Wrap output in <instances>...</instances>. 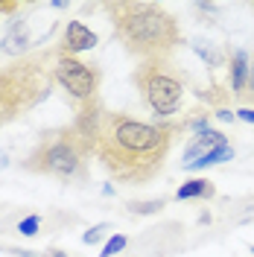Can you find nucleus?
I'll return each instance as SVG.
<instances>
[{"label":"nucleus","mask_w":254,"mask_h":257,"mask_svg":"<svg viewBox=\"0 0 254 257\" xmlns=\"http://www.w3.org/2000/svg\"><path fill=\"white\" fill-rule=\"evenodd\" d=\"M184 132L181 120H138L123 111H102L94 158L117 184H149L161 176L173 141Z\"/></svg>","instance_id":"1"},{"label":"nucleus","mask_w":254,"mask_h":257,"mask_svg":"<svg viewBox=\"0 0 254 257\" xmlns=\"http://www.w3.org/2000/svg\"><path fill=\"white\" fill-rule=\"evenodd\" d=\"M102 102H88L76 108L73 123L41 132L32 152L21 161V170L32 176H47L62 184H82L88 178V164L96 149V132L102 120Z\"/></svg>","instance_id":"2"},{"label":"nucleus","mask_w":254,"mask_h":257,"mask_svg":"<svg viewBox=\"0 0 254 257\" xmlns=\"http://www.w3.org/2000/svg\"><path fill=\"white\" fill-rule=\"evenodd\" d=\"M102 12L111 21L114 38L138 62L173 59V53L184 44L178 18L173 12H167L161 3L111 0V3H102Z\"/></svg>","instance_id":"3"},{"label":"nucleus","mask_w":254,"mask_h":257,"mask_svg":"<svg viewBox=\"0 0 254 257\" xmlns=\"http://www.w3.org/2000/svg\"><path fill=\"white\" fill-rule=\"evenodd\" d=\"M56 47H44L21 59H9L0 67V128L32 114L50 96L56 85Z\"/></svg>","instance_id":"4"},{"label":"nucleus","mask_w":254,"mask_h":257,"mask_svg":"<svg viewBox=\"0 0 254 257\" xmlns=\"http://www.w3.org/2000/svg\"><path fill=\"white\" fill-rule=\"evenodd\" d=\"M132 85L141 91V99L158 120H173L184 105L187 79L173 64V59L138 62L132 70Z\"/></svg>","instance_id":"5"},{"label":"nucleus","mask_w":254,"mask_h":257,"mask_svg":"<svg viewBox=\"0 0 254 257\" xmlns=\"http://www.w3.org/2000/svg\"><path fill=\"white\" fill-rule=\"evenodd\" d=\"M53 76H56V85H59L64 94H67V99L73 102V108H82V105L99 99L102 70H99L96 64L82 62L76 56H56Z\"/></svg>","instance_id":"6"},{"label":"nucleus","mask_w":254,"mask_h":257,"mask_svg":"<svg viewBox=\"0 0 254 257\" xmlns=\"http://www.w3.org/2000/svg\"><path fill=\"white\" fill-rule=\"evenodd\" d=\"M237 149L228 141V135L219 128H205V132H196L190 138V144L184 146L181 152V170L187 173H202L207 167H219L225 161H234Z\"/></svg>","instance_id":"7"},{"label":"nucleus","mask_w":254,"mask_h":257,"mask_svg":"<svg viewBox=\"0 0 254 257\" xmlns=\"http://www.w3.org/2000/svg\"><path fill=\"white\" fill-rule=\"evenodd\" d=\"M99 44V35H96L88 24H82V21H67L64 24L62 35H59V56H76L79 59V53H88V50H94Z\"/></svg>","instance_id":"8"},{"label":"nucleus","mask_w":254,"mask_h":257,"mask_svg":"<svg viewBox=\"0 0 254 257\" xmlns=\"http://www.w3.org/2000/svg\"><path fill=\"white\" fill-rule=\"evenodd\" d=\"M248 70H251V59L245 50H234L228 56V82H231V96L242 102V94L248 88Z\"/></svg>","instance_id":"9"},{"label":"nucleus","mask_w":254,"mask_h":257,"mask_svg":"<svg viewBox=\"0 0 254 257\" xmlns=\"http://www.w3.org/2000/svg\"><path fill=\"white\" fill-rule=\"evenodd\" d=\"M50 228H53L50 213H24L12 225V231L21 234V237H41V234H50Z\"/></svg>","instance_id":"10"},{"label":"nucleus","mask_w":254,"mask_h":257,"mask_svg":"<svg viewBox=\"0 0 254 257\" xmlns=\"http://www.w3.org/2000/svg\"><path fill=\"white\" fill-rule=\"evenodd\" d=\"M216 196V184L210 181V178H190V181H184L178 190H175V199L178 202H193V199H213Z\"/></svg>","instance_id":"11"},{"label":"nucleus","mask_w":254,"mask_h":257,"mask_svg":"<svg viewBox=\"0 0 254 257\" xmlns=\"http://www.w3.org/2000/svg\"><path fill=\"white\" fill-rule=\"evenodd\" d=\"M132 216H152V213H161L167 208V196H155V199H135L126 205Z\"/></svg>","instance_id":"12"},{"label":"nucleus","mask_w":254,"mask_h":257,"mask_svg":"<svg viewBox=\"0 0 254 257\" xmlns=\"http://www.w3.org/2000/svg\"><path fill=\"white\" fill-rule=\"evenodd\" d=\"M129 245V237L126 234H114V237H108V242L102 245V251H99V257H117L123 248Z\"/></svg>","instance_id":"13"},{"label":"nucleus","mask_w":254,"mask_h":257,"mask_svg":"<svg viewBox=\"0 0 254 257\" xmlns=\"http://www.w3.org/2000/svg\"><path fill=\"white\" fill-rule=\"evenodd\" d=\"M108 231H111V225H108V222L91 225V228H88V231H85V234H82V242H85V245H96V242L102 240V237H105V234H108Z\"/></svg>","instance_id":"14"},{"label":"nucleus","mask_w":254,"mask_h":257,"mask_svg":"<svg viewBox=\"0 0 254 257\" xmlns=\"http://www.w3.org/2000/svg\"><path fill=\"white\" fill-rule=\"evenodd\" d=\"M242 102L254 108V59H251V70H248V88H245V94H242Z\"/></svg>","instance_id":"15"},{"label":"nucleus","mask_w":254,"mask_h":257,"mask_svg":"<svg viewBox=\"0 0 254 257\" xmlns=\"http://www.w3.org/2000/svg\"><path fill=\"white\" fill-rule=\"evenodd\" d=\"M213 117H219L222 123H234V120H237V111H231V108H216Z\"/></svg>","instance_id":"16"},{"label":"nucleus","mask_w":254,"mask_h":257,"mask_svg":"<svg viewBox=\"0 0 254 257\" xmlns=\"http://www.w3.org/2000/svg\"><path fill=\"white\" fill-rule=\"evenodd\" d=\"M237 120H242V123H254V108L242 105V108L237 111Z\"/></svg>","instance_id":"17"},{"label":"nucleus","mask_w":254,"mask_h":257,"mask_svg":"<svg viewBox=\"0 0 254 257\" xmlns=\"http://www.w3.org/2000/svg\"><path fill=\"white\" fill-rule=\"evenodd\" d=\"M18 9H21V3H3L0 0V15H15Z\"/></svg>","instance_id":"18"},{"label":"nucleus","mask_w":254,"mask_h":257,"mask_svg":"<svg viewBox=\"0 0 254 257\" xmlns=\"http://www.w3.org/2000/svg\"><path fill=\"white\" fill-rule=\"evenodd\" d=\"M41 257H70V254H67L64 248H56V245H53V248H47V251H44Z\"/></svg>","instance_id":"19"},{"label":"nucleus","mask_w":254,"mask_h":257,"mask_svg":"<svg viewBox=\"0 0 254 257\" xmlns=\"http://www.w3.org/2000/svg\"><path fill=\"white\" fill-rule=\"evenodd\" d=\"M251 254H254V245H251Z\"/></svg>","instance_id":"20"},{"label":"nucleus","mask_w":254,"mask_h":257,"mask_svg":"<svg viewBox=\"0 0 254 257\" xmlns=\"http://www.w3.org/2000/svg\"><path fill=\"white\" fill-rule=\"evenodd\" d=\"M0 50H3V47H0Z\"/></svg>","instance_id":"21"}]
</instances>
